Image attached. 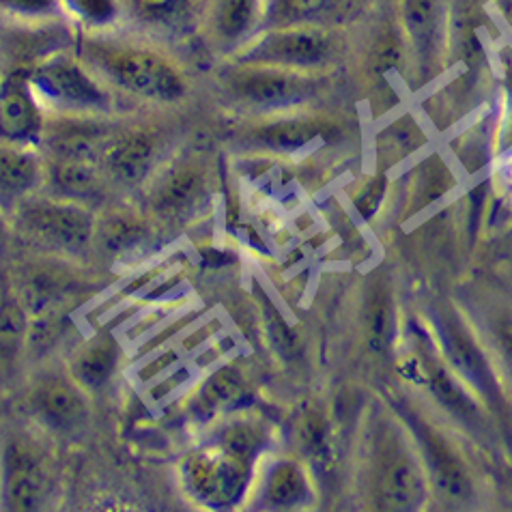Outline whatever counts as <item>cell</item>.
Returning a JSON list of instances; mask_svg holds the SVG:
<instances>
[{
    "instance_id": "6da1fadb",
    "label": "cell",
    "mask_w": 512,
    "mask_h": 512,
    "mask_svg": "<svg viewBox=\"0 0 512 512\" xmlns=\"http://www.w3.org/2000/svg\"><path fill=\"white\" fill-rule=\"evenodd\" d=\"M263 433L252 424H233L216 442L198 448L181 465L183 485L194 500L207 506L229 508L241 502L252 476Z\"/></svg>"
},
{
    "instance_id": "7a4b0ae2",
    "label": "cell",
    "mask_w": 512,
    "mask_h": 512,
    "mask_svg": "<svg viewBox=\"0 0 512 512\" xmlns=\"http://www.w3.org/2000/svg\"><path fill=\"white\" fill-rule=\"evenodd\" d=\"M426 469L394 426H383L373 452V497L381 510L411 512L426 502Z\"/></svg>"
},
{
    "instance_id": "3957f363",
    "label": "cell",
    "mask_w": 512,
    "mask_h": 512,
    "mask_svg": "<svg viewBox=\"0 0 512 512\" xmlns=\"http://www.w3.org/2000/svg\"><path fill=\"white\" fill-rule=\"evenodd\" d=\"M91 61L121 89L155 102H177L186 95V80L179 69L153 50L132 46H91Z\"/></svg>"
},
{
    "instance_id": "277c9868",
    "label": "cell",
    "mask_w": 512,
    "mask_h": 512,
    "mask_svg": "<svg viewBox=\"0 0 512 512\" xmlns=\"http://www.w3.org/2000/svg\"><path fill=\"white\" fill-rule=\"evenodd\" d=\"M332 59V37L317 26H278L239 52V65L312 69Z\"/></svg>"
},
{
    "instance_id": "5b68a950",
    "label": "cell",
    "mask_w": 512,
    "mask_h": 512,
    "mask_svg": "<svg viewBox=\"0 0 512 512\" xmlns=\"http://www.w3.org/2000/svg\"><path fill=\"white\" fill-rule=\"evenodd\" d=\"M403 418L414 433L424 461L426 474H429L435 491L444 497L448 504L463 506L474 500V480L463 461L461 454L450 444V439L426 422L416 411L403 409Z\"/></svg>"
},
{
    "instance_id": "8992f818",
    "label": "cell",
    "mask_w": 512,
    "mask_h": 512,
    "mask_svg": "<svg viewBox=\"0 0 512 512\" xmlns=\"http://www.w3.org/2000/svg\"><path fill=\"white\" fill-rule=\"evenodd\" d=\"M226 89L248 106L284 108L310 99L319 89V80L297 69L241 65L226 80Z\"/></svg>"
},
{
    "instance_id": "52a82bcc",
    "label": "cell",
    "mask_w": 512,
    "mask_h": 512,
    "mask_svg": "<svg viewBox=\"0 0 512 512\" xmlns=\"http://www.w3.org/2000/svg\"><path fill=\"white\" fill-rule=\"evenodd\" d=\"M435 325L452 371L487 401H502V390L493 366L467 327L452 315H437Z\"/></svg>"
},
{
    "instance_id": "ba28073f",
    "label": "cell",
    "mask_w": 512,
    "mask_h": 512,
    "mask_svg": "<svg viewBox=\"0 0 512 512\" xmlns=\"http://www.w3.org/2000/svg\"><path fill=\"white\" fill-rule=\"evenodd\" d=\"M22 222L31 233L50 241L52 246L80 252L89 246L93 235V218L87 209L67 203H37L28 205Z\"/></svg>"
},
{
    "instance_id": "9c48e42d",
    "label": "cell",
    "mask_w": 512,
    "mask_h": 512,
    "mask_svg": "<svg viewBox=\"0 0 512 512\" xmlns=\"http://www.w3.org/2000/svg\"><path fill=\"white\" fill-rule=\"evenodd\" d=\"M33 84L50 102L65 108H106L110 102L108 95L97 87V82L87 71L71 61L59 59L44 65L35 74Z\"/></svg>"
},
{
    "instance_id": "30bf717a",
    "label": "cell",
    "mask_w": 512,
    "mask_h": 512,
    "mask_svg": "<svg viewBox=\"0 0 512 512\" xmlns=\"http://www.w3.org/2000/svg\"><path fill=\"white\" fill-rule=\"evenodd\" d=\"M46 472L37 454L22 444L7 452V502L13 510H35L44 502Z\"/></svg>"
},
{
    "instance_id": "8fae6325",
    "label": "cell",
    "mask_w": 512,
    "mask_h": 512,
    "mask_svg": "<svg viewBox=\"0 0 512 512\" xmlns=\"http://www.w3.org/2000/svg\"><path fill=\"white\" fill-rule=\"evenodd\" d=\"M420 371L431 394L448 414H452L465 424H476L480 420V407L474 401V396L469 394L461 383V377H457V373H452L450 368L442 360L435 358L431 351H420Z\"/></svg>"
},
{
    "instance_id": "7c38bea8",
    "label": "cell",
    "mask_w": 512,
    "mask_h": 512,
    "mask_svg": "<svg viewBox=\"0 0 512 512\" xmlns=\"http://www.w3.org/2000/svg\"><path fill=\"white\" fill-rule=\"evenodd\" d=\"M0 125L9 142H35L41 134V112L26 84L9 80L0 99Z\"/></svg>"
},
{
    "instance_id": "4fadbf2b",
    "label": "cell",
    "mask_w": 512,
    "mask_h": 512,
    "mask_svg": "<svg viewBox=\"0 0 512 512\" xmlns=\"http://www.w3.org/2000/svg\"><path fill=\"white\" fill-rule=\"evenodd\" d=\"M325 125L317 119H280L256 125L248 140L254 147L274 153H293L323 138Z\"/></svg>"
},
{
    "instance_id": "5bb4252c",
    "label": "cell",
    "mask_w": 512,
    "mask_h": 512,
    "mask_svg": "<svg viewBox=\"0 0 512 512\" xmlns=\"http://www.w3.org/2000/svg\"><path fill=\"white\" fill-rule=\"evenodd\" d=\"M401 16L405 33L416 50L418 61L429 67L437 52L439 24H442V0H403Z\"/></svg>"
},
{
    "instance_id": "9a60e30c",
    "label": "cell",
    "mask_w": 512,
    "mask_h": 512,
    "mask_svg": "<svg viewBox=\"0 0 512 512\" xmlns=\"http://www.w3.org/2000/svg\"><path fill=\"white\" fill-rule=\"evenodd\" d=\"M155 158V138L147 132H132L117 140L106 153L112 177L123 183H138L149 175Z\"/></svg>"
},
{
    "instance_id": "2e32d148",
    "label": "cell",
    "mask_w": 512,
    "mask_h": 512,
    "mask_svg": "<svg viewBox=\"0 0 512 512\" xmlns=\"http://www.w3.org/2000/svg\"><path fill=\"white\" fill-rule=\"evenodd\" d=\"M205 194V173L201 166L183 164L166 177L155 194V211L160 216H179L201 201Z\"/></svg>"
},
{
    "instance_id": "e0dca14e",
    "label": "cell",
    "mask_w": 512,
    "mask_h": 512,
    "mask_svg": "<svg viewBox=\"0 0 512 512\" xmlns=\"http://www.w3.org/2000/svg\"><path fill=\"white\" fill-rule=\"evenodd\" d=\"M33 403L39 416L52 424L54 429L74 426L84 416V401L80 392L63 379L41 381L33 394Z\"/></svg>"
},
{
    "instance_id": "ac0fdd59",
    "label": "cell",
    "mask_w": 512,
    "mask_h": 512,
    "mask_svg": "<svg viewBox=\"0 0 512 512\" xmlns=\"http://www.w3.org/2000/svg\"><path fill=\"white\" fill-rule=\"evenodd\" d=\"M396 336V308L388 280L371 289L366 310V345L375 355H388Z\"/></svg>"
},
{
    "instance_id": "d6986e66",
    "label": "cell",
    "mask_w": 512,
    "mask_h": 512,
    "mask_svg": "<svg viewBox=\"0 0 512 512\" xmlns=\"http://www.w3.org/2000/svg\"><path fill=\"white\" fill-rule=\"evenodd\" d=\"M310 485L304 469L293 461H280L269 469L265 502L274 508H295L308 502Z\"/></svg>"
},
{
    "instance_id": "ffe728a7",
    "label": "cell",
    "mask_w": 512,
    "mask_h": 512,
    "mask_svg": "<svg viewBox=\"0 0 512 512\" xmlns=\"http://www.w3.org/2000/svg\"><path fill=\"white\" fill-rule=\"evenodd\" d=\"M248 383L235 366H224L213 373L198 392V409L203 414H216L222 409L237 407L246 401Z\"/></svg>"
},
{
    "instance_id": "44dd1931",
    "label": "cell",
    "mask_w": 512,
    "mask_h": 512,
    "mask_svg": "<svg viewBox=\"0 0 512 512\" xmlns=\"http://www.w3.org/2000/svg\"><path fill=\"white\" fill-rule=\"evenodd\" d=\"M117 366V345L110 338L95 340L74 362V377L87 388H102Z\"/></svg>"
},
{
    "instance_id": "7402d4cb",
    "label": "cell",
    "mask_w": 512,
    "mask_h": 512,
    "mask_svg": "<svg viewBox=\"0 0 512 512\" xmlns=\"http://www.w3.org/2000/svg\"><path fill=\"white\" fill-rule=\"evenodd\" d=\"M259 0H213V28L224 41L246 37L256 20Z\"/></svg>"
},
{
    "instance_id": "603a6c76",
    "label": "cell",
    "mask_w": 512,
    "mask_h": 512,
    "mask_svg": "<svg viewBox=\"0 0 512 512\" xmlns=\"http://www.w3.org/2000/svg\"><path fill=\"white\" fill-rule=\"evenodd\" d=\"M50 181L52 186L71 196H87L95 192L99 175L93 166V160L80 158H56L50 164Z\"/></svg>"
},
{
    "instance_id": "cb8c5ba5",
    "label": "cell",
    "mask_w": 512,
    "mask_h": 512,
    "mask_svg": "<svg viewBox=\"0 0 512 512\" xmlns=\"http://www.w3.org/2000/svg\"><path fill=\"white\" fill-rule=\"evenodd\" d=\"M39 179V162L33 153L22 149L3 151V190L18 194L33 188Z\"/></svg>"
},
{
    "instance_id": "d4e9b609",
    "label": "cell",
    "mask_w": 512,
    "mask_h": 512,
    "mask_svg": "<svg viewBox=\"0 0 512 512\" xmlns=\"http://www.w3.org/2000/svg\"><path fill=\"white\" fill-rule=\"evenodd\" d=\"M330 3L332 0H272L267 18L272 28L310 24L330 9Z\"/></svg>"
},
{
    "instance_id": "484cf974",
    "label": "cell",
    "mask_w": 512,
    "mask_h": 512,
    "mask_svg": "<svg viewBox=\"0 0 512 512\" xmlns=\"http://www.w3.org/2000/svg\"><path fill=\"white\" fill-rule=\"evenodd\" d=\"M263 319L267 323V334L276 351L282 358H295L297 351H300V340H297L295 332L289 327V323L282 319L280 312L265 300L263 304Z\"/></svg>"
},
{
    "instance_id": "4316f807",
    "label": "cell",
    "mask_w": 512,
    "mask_h": 512,
    "mask_svg": "<svg viewBox=\"0 0 512 512\" xmlns=\"http://www.w3.org/2000/svg\"><path fill=\"white\" fill-rule=\"evenodd\" d=\"M67 5L91 24H106L117 13L115 0H67Z\"/></svg>"
},
{
    "instance_id": "83f0119b",
    "label": "cell",
    "mask_w": 512,
    "mask_h": 512,
    "mask_svg": "<svg viewBox=\"0 0 512 512\" xmlns=\"http://www.w3.org/2000/svg\"><path fill=\"white\" fill-rule=\"evenodd\" d=\"M300 439L308 452H321L327 442V422L317 411H308L300 422Z\"/></svg>"
},
{
    "instance_id": "f1b7e54d",
    "label": "cell",
    "mask_w": 512,
    "mask_h": 512,
    "mask_svg": "<svg viewBox=\"0 0 512 512\" xmlns=\"http://www.w3.org/2000/svg\"><path fill=\"white\" fill-rule=\"evenodd\" d=\"M386 188H388L386 175H379L371 183H368L358 198H355V209L360 211L362 218L368 220L375 216L381 201H383V194H386Z\"/></svg>"
},
{
    "instance_id": "f546056e",
    "label": "cell",
    "mask_w": 512,
    "mask_h": 512,
    "mask_svg": "<svg viewBox=\"0 0 512 512\" xmlns=\"http://www.w3.org/2000/svg\"><path fill=\"white\" fill-rule=\"evenodd\" d=\"M181 3L183 0H132L134 9L142 18L155 20V22H162V20H168L170 16H175Z\"/></svg>"
},
{
    "instance_id": "4dcf8cb0",
    "label": "cell",
    "mask_w": 512,
    "mask_h": 512,
    "mask_svg": "<svg viewBox=\"0 0 512 512\" xmlns=\"http://www.w3.org/2000/svg\"><path fill=\"white\" fill-rule=\"evenodd\" d=\"M401 46H398V41L394 37H390L388 41H381L375 50V69L377 74H386V71H392L401 63Z\"/></svg>"
},
{
    "instance_id": "1f68e13d",
    "label": "cell",
    "mask_w": 512,
    "mask_h": 512,
    "mask_svg": "<svg viewBox=\"0 0 512 512\" xmlns=\"http://www.w3.org/2000/svg\"><path fill=\"white\" fill-rule=\"evenodd\" d=\"M3 5L20 13H48L56 7V0H3Z\"/></svg>"
},
{
    "instance_id": "d6a6232c",
    "label": "cell",
    "mask_w": 512,
    "mask_h": 512,
    "mask_svg": "<svg viewBox=\"0 0 512 512\" xmlns=\"http://www.w3.org/2000/svg\"><path fill=\"white\" fill-rule=\"evenodd\" d=\"M495 334H497V340H500L502 355L512 373V323H502L500 327H497Z\"/></svg>"
}]
</instances>
